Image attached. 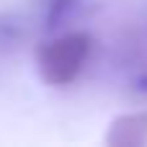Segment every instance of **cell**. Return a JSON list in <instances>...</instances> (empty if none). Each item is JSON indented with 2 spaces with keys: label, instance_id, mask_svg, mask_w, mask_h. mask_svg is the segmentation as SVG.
I'll return each mask as SVG.
<instances>
[{
  "label": "cell",
  "instance_id": "1",
  "mask_svg": "<svg viewBox=\"0 0 147 147\" xmlns=\"http://www.w3.org/2000/svg\"><path fill=\"white\" fill-rule=\"evenodd\" d=\"M93 49V36L85 31H70L52 41H44L36 52V67L47 85L65 88L78 80Z\"/></svg>",
  "mask_w": 147,
  "mask_h": 147
},
{
  "label": "cell",
  "instance_id": "2",
  "mask_svg": "<svg viewBox=\"0 0 147 147\" xmlns=\"http://www.w3.org/2000/svg\"><path fill=\"white\" fill-rule=\"evenodd\" d=\"M109 147H145L147 145V111L121 114L106 132Z\"/></svg>",
  "mask_w": 147,
  "mask_h": 147
},
{
  "label": "cell",
  "instance_id": "3",
  "mask_svg": "<svg viewBox=\"0 0 147 147\" xmlns=\"http://www.w3.org/2000/svg\"><path fill=\"white\" fill-rule=\"evenodd\" d=\"M26 36V23L16 13H0V52L16 49Z\"/></svg>",
  "mask_w": 147,
  "mask_h": 147
},
{
  "label": "cell",
  "instance_id": "4",
  "mask_svg": "<svg viewBox=\"0 0 147 147\" xmlns=\"http://www.w3.org/2000/svg\"><path fill=\"white\" fill-rule=\"evenodd\" d=\"M41 3V18H44V28L54 31L65 23V18L75 10L78 0H39Z\"/></svg>",
  "mask_w": 147,
  "mask_h": 147
},
{
  "label": "cell",
  "instance_id": "5",
  "mask_svg": "<svg viewBox=\"0 0 147 147\" xmlns=\"http://www.w3.org/2000/svg\"><path fill=\"white\" fill-rule=\"evenodd\" d=\"M134 88H137L140 93H147V72L137 75V80H134Z\"/></svg>",
  "mask_w": 147,
  "mask_h": 147
}]
</instances>
